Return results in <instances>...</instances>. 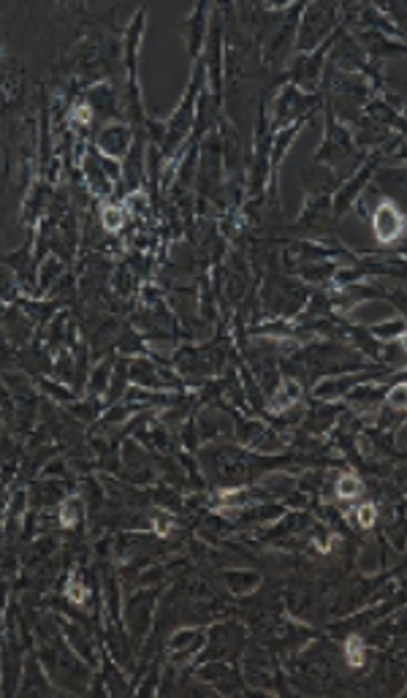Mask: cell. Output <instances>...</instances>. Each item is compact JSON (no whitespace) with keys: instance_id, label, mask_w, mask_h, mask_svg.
I'll return each mask as SVG.
<instances>
[{"instance_id":"9c48e42d","label":"cell","mask_w":407,"mask_h":698,"mask_svg":"<svg viewBox=\"0 0 407 698\" xmlns=\"http://www.w3.org/2000/svg\"><path fill=\"white\" fill-rule=\"evenodd\" d=\"M399 345H402V348L407 351V332H405V335H399Z\"/></svg>"},{"instance_id":"8992f818","label":"cell","mask_w":407,"mask_h":698,"mask_svg":"<svg viewBox=\"0 0 407 698\" xmlns=\"http://www.w3.org/2000/svg\"><path fill=\"white\" fill-rule=\"evenodd\" d=\"M348 663H350V666H362L364 663V641L362 638H350V641H348Z\"/></svg>"},{"instance_id":"ba28073f","label":"cell","mask_w":407,"mask_h":698,"mask_svg":"<svg viewBox=\"0 0 407 698\" xmlns=\"http://www.w3.org/2000/svg\"><path fill=\"white\" fill-rule=\"evenodd\" d=\"M73 519H76V505H73V500L66 503V508H63V522L66 524H73Z\"/></svg>"},{"instance_id":"277c9868","label":"cell","mask_w":407,"mask_h":698,"mask_svg":"<svg viewBox=\"0 0 407 698\" xmlns=\"http://www.w3.org/2000/svg\"><path fill=\"white\" fill-rule=\"evenodd\" d=\"M103 228H109V231H120V225H122V221H125V215H122V209L120 207H103Z\"/></svg>"},{"instance_id":"7a4b0ae2","label":"cell","mask_w":407,"mask_h":698,"mask_svg":"<svg viewBox=\"0 0 407 698\" xmlns=\"http://www.w3.org/2000/svg\"><path fill=\"white\" fill-rule=\"evenodd\" d=\"M299 397H301V386H299V381H294V378H283V386H280L277 397L271 400V407L283 410V407L299 403Z\"/></svg>"},{"instance_id":"6da1fadb","label":"cell","mask_w":407,"mask_h":698,"mask_svg":"<svg viewBox=\"0 0 407 698\" xmlns=\"http://www.w3.org/2000/svg\"><path fill=\"white\" fill-rule=\"evenodd\" d=\"M372 225H375V237H378L380 242H394V239L405 231V221H402V215H399L391 204L378 207Z\"/></svg>"},{"instance_id":"5b68a950","label":"cell","mask_w":407,"mask_h":698,"mask_svg":"<svg viewBox=\"0 0 407 698\" xmlns=\"http://www.w3.org/2000/svg\"><path fill=\"white\" fill-rule=\"evenodd\" d=\"M337 492H339V497H356L362 492V481H359L356 475H342L337 484Z\"/></svg>"},{"instance_id":"3957f363","label":"cell","mask_w":407,"mask_h":698,"mask_svg":"<svg viewBox=\"0 0 407 698\" xmlns=\"http://www.w3.org/2000/svg\"><path fill=\"white\" fill-rule=\"evenodd\" d=\"M385 403H388V407H394V410H407V383L394 386V389L385 394Z\"/></svg>"},{"instance_id":"52a82bcc","label":"cell","mask_w":407,"mask_h":698,"mask_svg":"<svg viewBox=\"0 0 407 698\" xmlns=\"http://www.w3.org/2000/svg\"><path fill=\"white\" fill-rule=\"evenodd\" d=\"M359 524H364V527H369V524H375V505H362L359 508Z\"/></svg>"}]
</instances>
